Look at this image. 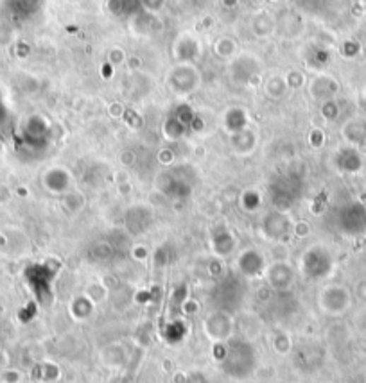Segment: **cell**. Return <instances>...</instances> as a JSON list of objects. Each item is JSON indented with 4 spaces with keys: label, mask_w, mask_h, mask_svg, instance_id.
<instances>
[{
    "label": "cell",
    "mask_w": 366,
    "mask_h": 383,
    "mask_svg": "<svg viewBox=\"0 0 366 383\" xmlns=\"http://www.w3.org/2000/svg\"><path fill=\"white\" fill-rule=\"evenodd\" d=\"M319 305L329 315H341L350 305V296L341 286H329L319 296Z\"/></svg>",
    "instance_id": "5b68a950"
},
{
    "label": "cell",
    "mask_w": 366,
    "mask_h": 383,
    "mask_svg": "<svg viewBox=\"0 0 366 383\" xmlns=\"http://www.w3.org/2000/svg\"><path fill=\"white\" fill-rule=\"evenodd\" d=\"M232 328H234V322H232L230 314H226L223 310L212 312L203 322V329L207 333V337L216 344L228 341L232 337Z\"/></svg>",
    "instance_id": "3957f363"
},
{
    "label": "cell",
    "mask_w": 366,
    "mask_h": 383,
    "mask_svg": "<svg viewBox=\"0 0 366 383\" xmlns=\"http://www.w3.org/2000/svg\"><path fill=\"white\" fill-rule=\"evenodd\" d=\"M212 245H214V251L218 255H230L235 248V238L226 228L216 229L214 235H212Z\"/></svg>",
    "instance_id": "9c48e42d"
},
{
    "label": "cell",
    "mask_w": 366,
    "mask_h": 383,
    "mask_svg": "<svg viewBox=\"0 0 366 383\" xmlns=\"http://www.w3.org/2000/svg\"><path fill=\"white\" fill-rule=\"evenodd\" d=\"M293 360H295L296 367L302 369V372H314L324 362V351L316 344H311V342L305 344L304 342V344L295 348Z\"/></svg>",
    "instance_id": "277c9868"
},
{
    "label": "cell",
    "mask_w": 366,
    "mask_h": 383,
    "mask_svg": "<svg viewBox=\"0 0 366 383\" xmlns=\"http://www.w3.org/2000/svg\"><path fill=\"white\" fill-rule=\"evenodd\" d=\"M183 383H212V382L208 379V376L205 375V372L194 371V372H189V375L185 376V382Z\"/></svg>",
    "instance_id": "30bf717a"
},
{
    "label": "cell",
    "mask_w": 366,
    "mask_h": 383,
    "mask_svg": "<svg viewBox=\"0 0 366 383\" xmlns=\"http://www.w3.org/2000/svg\"><path fill=\"white\" fill-rule=\"evenodd\" d=\"M218 360L223 375L232 379H248L255 375L259 365V353L248 339L230 337L226 342L218 344Z\"/></svg>",
    "instance_id": "6da1fadb"
},
{
    "label": "cell",
    "mask_w": 366,
    "mask_h": 383,
    "mask_svg": "<svg viewBox=\"0 0 366 383\" xmlns=\"http://www.w3.org/2000/svg\"><path fill=\"white\" fill-rule=\"evenodd\" d=\"M300 269H302V274L309 279L325 278L332 269L331 253H329L327 249L319 248V245L309 248L307 251L302 255Z\"/></svg>",
    "instance_id": "7a4b0ae2"
},
{
    "label": "cell",
    "mask_w": 366,
    "mask_h": 383,
    "mask_svg": "<svg viewBox=\"0 0 366 383\" xmlns=\"http://www.w3.org/2000/svg\"><path fill=\"white\" fill-rule=\"evenodd\" d=\"M266 276H268V281L273 288H277V291H285L289 285L293 283V278H295V272L293 269L289 267L288 263L278 262L273 263L266 269Z\"/></svg>",
    "instance_id": "ba28073f"
},
{
    "label": "cell",
    "mask_w": 366,
    "mask_h": 383,
    "mask_svg": "<svg viewBox=\"0 0 366 383\" xmlns=\"http://www.w3.org/2000/svg\"><path fill=\"white\" fill-rule=\"evenodd\" d=\"M262 231L268 238L273 241H282L291 231V224H289L288 217L282 212H273L269 213L268 217L262 222Z\"/></svg>",
    "instance_id": "52a82bcc"
},
{
    "label": "cell",
    "mask_w": 366,
    "mask_h": 383,
    "mask_svg": "<svg viewBox=\"0 0 366 383\" xmlns=\"http://www.w3.org/2000/svg\"><path fill=\"white\" fill-rule=\"evenodd\" d=\"M237 269L244 278H257L266 271V260L257 249H246L239 255Z\"/></svg>",
    "instance_id": "8992f818"
}]
</instances>
